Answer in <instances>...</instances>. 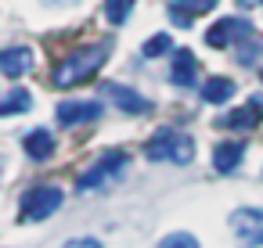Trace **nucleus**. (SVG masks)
I'll return each mask as SVG.
<instances>
[{"label": "nucleus", "mask_w": 263, "mask_h": 248, "mask_svg": "<svg viewBox=\"0 0 263 248\" xmlns=\"http://www.w3.org/2000/svg\"><path fill=\"white\" fill-rule=\"evenodd\" d=\"M105 61H108V44H90V47H80V51H72L69 58H62L51 79H54L58 90H72V87L94 79Z\"/></svg>", "instance_id": "obj_1"}, {"label": "nucleus", "mask_w": 263, "mask_h": 248, "mask_svg": "<svg viewBox=\"0 0 263 248\" xmlns=\"http://www.w3.org/2000/svg\"><path fill=\"white\" fill-rule=\"evenodd\" d=\"M144 155L152 162H177V166H187L195 158V140L173 126H162L148 144H144Z\"/></svg>", "instance_id": "obj_2"}, {"label": "nucleus", "mask_w": 263, "mask_h": 248, "mask_svg": "<svg viewBox=\"0 0 263 248\" xmlns=\"http://www.w3.org/2000/svg\"><path fill=\"white\" fill-rule=\"evenodd\" d=\"M126 151H105L90 169H83L80 173V180H76V187L80 191H101V187H108L112 180H119L123 176V169H126Z\"/></svg>", "instance_id": "obj_3"}, {"label": "nucleus", "mask_w": 263, "mask_h": 248, "mask_svg": "<svg viewBox=\"0 0 263 248\" xmlns=\"http://www.w3.org/2000/svg\"><path fill=\"white\" fill-rule=\"evenodd\" d=\"M65 194L58 187H33L26 198H22V223H40L47 216H54L62 209Z\"/></svg>", "instance_id": "obj_4"}, {"label": "nucleus", "mask_w": 263, "mask_h": 248, "mask_svg": "<svg viewBox=\"0 0 263 248\" xmlns=\"http://www.w3.org/2000/svg\"><path fill=\"white\" fill-rule=\"evenodd\" d=\"M231 230L241 248H259L263 244V209H234L231 212Z\"/></svg>", "instance_id": "obj_5"}, {"label": "nucleus", "mask_w": 263, "mask_h": 248, "mask_svg": "<svg viewBox=\"0 0 263 248\" xmlns=\"http://www.w3.org/2000/svg\"><path fill=\"white\" fill-rule=\"evenodd\" d=\"M256 36V29L245 22V18H220L216 26H209V33H205V44L209 47H238V44H245V40H252Z\"/></svg>", "instance_id": "obj_6"}, {"label": "nucleus", "mask_w": 263, "mask_h": 248, "mask_svg": "<svg viewBox=\"0 0 263 248\" xmlns=\"http://www.w3.org/2000/svg\"><path fill=\"white\" fill-rule=\"evenodd\" d=\"M54 119L62 126H80V122H94L101 119V105L98 101H62L54 108Z\"/></svg>", "instance_id": "obj_7"}, {"label": "nucleus", "mask_w": 263, "mask_h": 248, "mask_svg": "<svg viewBox=\"0 0 263 248\" xmlns=\"http://www.w3.org/2000/svg\"><path fill=\"white\" fill-rule=\"evenodd\" d=\"M216 4H220V0H170V4H166V15H170L173 26H191L198 15L213 11Z\"/></svg>", "instance_id": "obj_8"}, {"label": "nucleus", "mask_w": 263, "mask_h": 248, "mask_svg": "<svg viewBox=\"0 0 263 248\" xmlns=\"http://www.w3.org/2000/svg\"><path fill=\"white\" fill-rule=\"evenodd\" d=\"M105 94L112 97V105H116V108H123V112H130V115H144V112H152V101H148V97H141V94H134L130 87L108 83V87H105Z\"/></svg>", "instance_id": "obj_9"}, {"label": "nucleus", "mask_w": 263, "mask_h": 248, "mask_svg": "<svg viewBox=\"0 0 263 248\" xmlns=\"http://www.w3.org/2000/svg\"><path fill=\"white\" fill-rule=\"evenodd\" d=\"M259 119H263V97H252L249 105L234 108L231 115H223V119H220V126H227V130H252Z\"/></svg>", "instance_id": "obj_10"}, {"label": "nucleus", "mask_w": 263, "mask_h": 248, "mask_svg": "<svg viewBox=\"0 0 263 248\" xmlns=\"http://www.w3.org/2000/svg\"><path fill=\"white\" fill-rule=\"evenodd\" d=\"M33 69V51L29 47H8L4 54H0V72H4L8 79H18Z\"/></svg>", "instance_id": "obj_11"}, {"label": "nucleus", "mask_w": 263, "mask_h": 248, "mask_svg": "<svg viewBox=\"0 0 263 248\" xmlns=\"http://www.w3.org/2000/svg\"><path fill=\"white\" fill-rule=\"evenodd\" d=\"M195 76H198L195 54H191V51H177V54H173V65H170V79H173V87H191Z\"/></svg>", "instance_id": "obj_12"}, {"label": "nucleus", "mask_w": 263, "mask_h": 248, "mask_svg": "<svg viewBox=\"0 0 263 248\" xmlns=\"http://www.w3.org/2000/svg\"><path fill=\"white\" fill-rule=\"evenodd\" d=\"M241 155H245V148H241L238 140H223V144H216V151H213V166H216V173H234V169L241 166Z\"/></svg>", "instance_id": "obj_13"}, {"label": "nucleus", "mask_w": 263, "mask_h": 248, "mask_svg": "<svg viewBox=\"0 0 263 248\" xmlns=\"http://www.w3.org/2000/svg\"><path fill=\"white\" fill-rule=\"evenodd\" d=\"M22 144H26V155L36 158V162L51 158V151H54V137H51V130H33V133H26Z\"/></svg>", "instance_id": "obj_14"}, {"label": "nucleus", "mask_w": 263, "mask_h": 248, "mask_svg": "<svg viewBox=\"0 0 263 248\" xmlns=\"http://www.w3.org/2000/svg\"><path fill=\"white\" fill-rule=\"evenodd\" d=\"M231 94H234V83L227 76H213L202 83V101H209V105H223Z\"/></svg>", "instance_id": "obj_15"}, {"label": "nucleus", "mask_w": 263, "mask_h": 248, "mask_svg": "<svg viewBox=\"0 0 263 248\" xmlns=\"http://www.w3.org/2000/svg\"><path fill=\"white\" fill-rule=\"evenodd\" d=\"M33 105V97H29V90H22V87H15V90H8V97H4V105H0V115H15V112H26Z\"/></svg>", "instance_id": "obj_16"}, {"label": "nucleus", "mask_w": 263, "mask_h": 248, "mask_svg": "<svg viewBox=\"0 0 263 248\" xmlns=\"http://www.w3.org/2000/svg\"><path fill=\"white\" fill-rule=\"evenodd\" d=\"M130 8H134V0H105V18L112 26H123L130 18Z\"/></svg>", "instance_id": "obj_17"}, {"label": "nucleus", "mask_w": 263, "mask_h": 248, "mask_svg": "<svg viewBox=\"0 0 263 248\" xmlns=\"http://www.w3.org/2000/svg\"><path fill=\"white\" fill-rule=\"evenodd\" d=\"M159 248H198V241H195L187 230H177V234H166Z\"/></svg>", "instance_id": "obj_18"}, {"label": "nucleus", "mask_w": 263, "mask_h": 248, "mask_svg": "<svg viewBox=\"0 0 263 248\" xmlns=\"http://www.w3.org/2000/svg\"><path fill=\"white\" fill-rule=\"evenodd\" d=\"M170 47H173V36L159 33L155 40H148V44H144V58H159V54H166Z\"/></svg>", "instance_id": "obj_19"}, {"label": "nucleus", "mask_w": 263, "mask_h": 248, "mask_svg": "<svg viewBox=\"0 0 263 248\" xmlns=\"http://www.w3.org/2000/svg\"><path fill=\"white\" fill-rule=\"evenodd\" d=\"M62 248H101V241H98V237H72V241H65Z\"/></svg>", "instance_id": "obj_20"}, {"label": "nucleus", "mask_w": 263, "mask_h": 248, "mask_svg": "<svg viewBox=\"0 0 263 248\" xmlns=\"http://www.w3.org/2000/svg\"><path fill=\"white\" fill-rule=\"evenodd\" d=\"M241 8H252V4H263V0H238Z\"/></svg>", "instance_id": "obj_21"}, {"label": "nucleus", "mask_w": 263, "mask_h": 248, "mask_svg": "<svg viewBox=\"0 0 263 248\" xmlns=\"http://www.w3.org/2000/svg\"><path fill=\"white\" fill-rule=\"evenodd\" d=\"M259 76H263V72H259Z\"/></svg>", "instance_id": "obj_22"}]
</instances>
